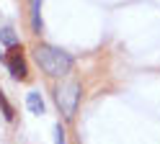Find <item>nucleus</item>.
<instances>
[{
  "instance_id": "f257e3e1",
  "label": "nucleus",
  "mask_w": 160,
  "mask_h": 144,
  "mask_svg": "<svg viewBox=\"0 0 160 144\" xmlns=\"http://www.w3.org/2000/svg\"><path fill=\"white\" fill-rule=\"evenodd\" d=\"M34 59L49 77H62L72 70V57L57 46H49V44H39L34 49Z\"/></svg>"
},
{
  "instance_id": "f03ea898",
  "label": "nucleus",
  "mask_w": 160,
  "mask_h": 144,
  "mask_svg": "<svg viewBox=\"0 0 160 144\" xmlns=\"http://www.w3.org/2000/svg\"><path fill=\"white\" fill-rule=\"evenodd\" d=\"M54 100H57L59 111H62V116L65 118H72L75 111H78V100H80V82L67 80V82H62V85H57Z\"/></svg>"
},
{
  "instance_id": "7ed1b4c3",
  "label": "nucleus",
  "mask_w": 160,
  "mask_h": 144,
  "mask_svg": "<svg viewBox=\"0 0 160 144\" xmlns=\"http://www.w3.org/2000/svg\"><path fill=\"white\" fill-rule=\"evenodd\" d=\"M5 65H8V70H11V75L16 77V80H26V59H23V54H21V46H11V51L5 54Z\"/></svg>"
},
{
  "instance_id": "20e7f679",
  "label": "nucleus",
  "mask_w": 160,
  "mask_h": 144,
  "mask_svg": "<svg viewBox=\"0 0 160 144\" xmlns=\"http://www.w3.org/2000/svg\"><path fill=\"white\" fill-rule=\"evenodd\" d=\"M42 0H31V26H34V31L36 34H42V28H44V23H42Z\"/></svg>"
},
{
  "instance_id": "39448f33",
  "label": "nucleus",
  "mask_w": 160,
  "mask_h": 144,
  "mask_svg": "<svg viewBox=\"0 0 160 144\" xmlns=\"http://www.w3.org/2000/svg\"><path fill=\"white\" fill-rule=\"evenodd\" d=\"M26 106H28V111L31 113H44V100H42V95H39V93L34 90V93H28V98H26Z\"/></svg>"
},
{
  "instance_id": "423d86ee",
  "label": "nucleus",
  "mask_w": 160,
  "mask_h": 144,
  "mask_svg": "<svg viewBox=\"0 0 160 144\" xmlns=\"http://www.w3.org/2000/svg\"><path fill=\"white\" fill-rule=\"evenodd\" d=\"M0 41H3V44H8V46H16V44H18L13 28H3V31H0Z\"/></svg>"
},
{
  "instance_id": "0eeeda50",
  "label": "nucleus",
  "mask_w": 160,
  "mask_h": 144,
  "mask_svg": "<svg viewBox=\"0 0 160 144\" xmlns=\"http://www.w3.org/2000/svg\"><path fill=\"white\" fill-rule=\"evenodd\" d=\"M0 108H3V116H5L8 121L13 118V108H11V103L5 100V95H3V90H0Z\"/></svg>"
},
{
  "instance_id": "6e6552de",
  "label": "nucleus",
  "mask_w": 160,
  "mask_h": 144,
  "mask_svg": "<svg viewBox=\"0 0 160 144\" xmlns=\"http://www.w3.org/2000/svg\"><path fill=\"white\" fill-rule=\"evenodd\" d=\"M54 142H57V144H65V131H62V126L54 129Z\"/></svg>"
},
{
  "instance_id": "1a4fd4ad",
  "label": "nucleus",
  "mask_w": 160,
  "mask_h": 144,
  "mask_svg": "<svg viewBox=\"0 0 160 144\" xmlns=\"http://www.w3.org/2000/svg\"><path fill=\"white\" fill-rule=\"evenodd\" d=\"M0 59H3V54H0Z\"/></svg>"
}]
</instances>
